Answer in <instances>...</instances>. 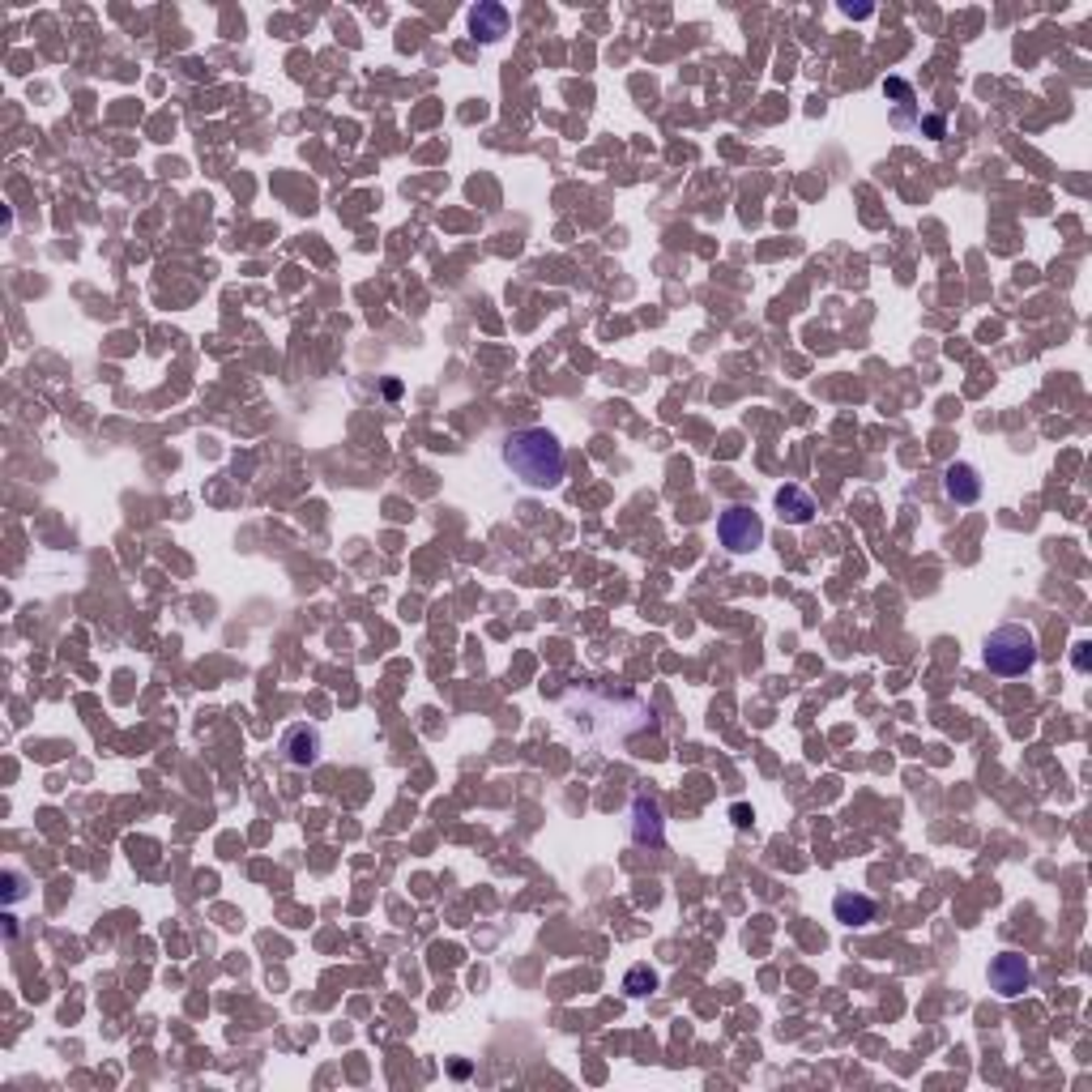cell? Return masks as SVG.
I'll use <instances>...</instances> for the list:
<instances>
[{"label":"cell","instance_id":"obj_1","mask_svg":"<svg viewBox=\"0 0 1092 1092\" xmlns=\"http://www.w3.org/2000/svg\"><path fill=\"white\" fill-rule=\"evenodd\" d=\"M568 721L580 730V739L598 743V747H623L636 735L657 730V717L645 700L606 696V692H572L568 696Z\"/></svg>","mask_w":1092,"mask_h":1092},{"label":"cell","instance_id":"obj_2","mask_svg":"<svg viewBox=\"0 0 1092 1092\" xmlns=\"http://www.w3.org/2000/svg\"><path fill=\"white\" fill-rule=\"evenodd\" d=\"M499 457L504 466L513 470L517 482L533 487V491H546V487H560L564 482V444L555 440V431L546 427H521L504 440L499 448Z\"/></svg>","mask_w":1092,"mask_h":1092},{"label":"cell","instance_id":"obj_3","mask_svg":"<svg viewBox=\"0 0 1092 1092\" xmlns=\"http://www.w3.org/2000/svg\"><path fill=\"white\" fill-rule=\"evenodd\" d=\"M982 657H986L990 674H1003V678L1028 674L1037 666V636L1024 623H1003V627H994L986 636Z\"/></svg>","mask_w":1092,"mask_h":1092},{"label":"cell","instance_id":"obj_4","mask_svg":"<svg viewBox=\"0 0 1092 1092\" xmlns=\"http://www.w3.org/2000/svg\"><path fill=\"white\" fill-rule=\"evenodd\" d=\"M717 538H721L725 551L747 555V551H755V546H764V521H760L751 508L730 504V508L717 517Z\"/></svg>","mask_w":1092,"mask_h":1092},{"label":"cell","instance_id":"obj_5","mask_svg":"<svg viewBox=\"0 0 1092 1092\" xmlns=\"http://www.w3.org/2000/svg\"><path fill=\"white\" fill-rule=\"evenodd\" d=\"M990 986L1003 998H1020L1033 986V965L1024 961L1020 951H998L990 961Z\"/></svg>","mask_w":1092,"mask_h":1092},{"label":"cell","instance_id":"obj_6","mask_svg":"<svg viewBox=\"0 0 1092 1092\" xmlns=\"http://www.w3.org/2000/svg\"><path fill=\"white\" fill-rule=\"evenodd\" d=\"M282 760L291 768H312L316 760H321V730L307 725V721L291 725V730L282 735Z\"/></svg>","mask_w":1092,"mask_h":1092},{"label":"cell","instance_id":"obj_7","mask_svg":"<svg viewBox=\"0 0 1092 1092\" xmlns=\"http://www.w3.org/2000/svg\"><path fill=\"white\" fill-rule=\"evenodd\" d=\"M943 491H947L951 504H977V499H982V474L969 462H951L943 470Z\"/></svg>","mask_w":1092,"mask_h":1092},{"label":"cell","instance_id":"obj_8","mask_svg":"<svg viewBox=\"0 0 1092 1092\" xmlns=\"http://www.w3.org/2000/svg\"><path fill=\"white\" fill-rule=\"evenodd\" d=\"M833 914H837L841 926L853 930V926H871L875 914H879V904H875L867 892H849V888H845V892L833 896Z\"/></svg>","mask_w":1092,"mask_h":1092},{"label":"cell","instance_id":"obj_9","mask_svg":"<svg viewBox=\"0 0 1092 1092\" xmlns=\"http://www.w3.org/2000/svg\"><path fill=\"white\" fill-rule=\"evenodd\" d=\"M631 837L641 845H662L666 841V824H662V806L653 798H636L631 802Z\"/></svg>","mask_w":1092,"mask_h":1092},{"label":"cell","instance_id":"obj_10","mask_svg":"<svg viewBox=\"0 0 1092 1092\" xmlns=\"http://www.w3.org/2000/svg\"><path fill=\"white\" fill-rule=\"evenodd\" d=\"M470 30L482 43H495L499 34H508V9L499 0H482V5L470 9Z\"/></svg>","mask_w":1092,"mask_h":1092},{"label":"cell","instance_id":"obj_11","mask_svg":"<svg viewBox=\"0 0 1092 1092\" xmlns=\"http://www.w3.org/2000/svg\"><path fill=\"white\" fill-rule=\"evenodd\" d=\"M777 508H781V521L806 525V521L815 517V499H811L802 487H781V491H777Z\"/></svg>","mask_w":1092,"mask_h":1092},{"label":"cell","instance_id":"obj_12","mask_svg":"<svg viewBox=\"0 0 1092 1092\" xmlns=\"http://www.w3.org/2000/svg\"><path fill=\"white\" fill-rule=\"evenodd\" d=\"M623 990H627L631 998H645V994L657 990V973H653L649 965H631L627 977H623Z\"/></svg>","mask_w":1092,"mask_h":1092},{"label":"cell","instance_id":"obj_13","mask_svg":"<svg viewBox=\"0 0 1092 1092\" xmlns=\"http://www.w3.org/2000/svg\"><path fill=\"white\" fill-rule=\"evenodd\" d=\"M922 128L935 136V142H939V136L947 132V120H943V116H926V120H922Z\"/></svg>","mask_w":1092,"mask_h":1092},{"label":"cell","instance_id":"obj_14","mask_svg":"<svg viewBox=\"0 0 1092 1092\" xmlns=\"http://www.w3.org/2000/svg\"><path fill=\"white\" fill-rule=\"evenodd\" d=\"M1088 649H1092L1088 641H1079V645H1075V670H1088Z\"/></svg>","mask_w":1092,"mask_h":1092},{"label":"cell","instance_id":"obj_15","mask_svg":"<svg viewBox=\"0 0 1092 1092\" xmlns=\"http://www.w3.org/2000/svg\"><path fill=\"white\" fill-rule=\"evenodd\" d=\"M845 14H849V18H867V14H871V5H845Z\"/></svg>","mask_w":1092,"mask_h":1092}]
</instances>
